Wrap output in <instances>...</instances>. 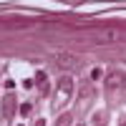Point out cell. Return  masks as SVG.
<instances>
[{
    "mask_svg": "<svg viewBox=\"0 0 126 126\" xmlns=\"http://www.w3.org/2000/svg\"><path fill=\"white\" fill-rule=\"evenodd\" d=\"M53 61L58 63L61 68H78V66H81V58H78V56H73V53H68V50H63V53H56V56H53Z\"/></svg>",
    "mask_w": 126,
    "mask_h": 126,
    "instance_id": "obj_1",
    "label": "cell"
},
{
    "mask_svg": "<svg viewBox=\"0 0 126 126\" xmlns=\"http://www.w3.org/2000/svg\"><path fill=\"white\" fill-rule=\"evenodd\" d=\"M98 43H111V40H126V33L124 30H103V33L96 35Z\"/></svg>",
    "mask_w": 126,
    "mask_h": 126,
    "instance_id": "obj_2",
    "label": "cell"
},
{
    "mask_svg": "<svg viewBox=\"0 0 126 126\" xmlns=\"http://www.w3.org/2000/svg\"><path fill=\"white\" fill-rule=\"evenodd\" d=\"M124 81H126V76H124V73H121V71H113V73H109V76H106L103 86H106V88H119Z\"/></svg>",
    "mask_w": 126,
    "mask_h": 126,
    "instance_id": "obj_3",
    "label": "cell"
},
{
    "mask_svg": "<svg viewBox=\"0 0 126 126\" xmlns=\"http://www.w3.org/2000/svg\"><path fill=\"white\" fill-rule=\"evenodd\" d=\"M13 113H15V96H13V93H8V96L3 98V116L10 119Z\"/></svg>",
    "mask_w": 126,
    "mask_h": 126,
    "instance_id": "obj_4",
    "label": "cell"
},
{
    "mask_svg": "<svg viewBox=\"0 0 126 126\" xmlns=\"http://www.w3.org/2000/svg\"><path fill=\"white\" fill-rule=\"evenodd\" d=\"M58 88H61V93H63V98L71 96V91H73V81H71L68 76H61V78H58Z\"/></svg>",
    "mask_w": 126,
    "mask_h": 126,
    "instance_id": "obj_5",
    "label": "cell"
},
{
    "mask_svg": "<svg viewBox=\"0 0 126 126\" xmlns=\"http://www.w3.org/2000/svg\"><path fill=\"white\" fill-rule=\"evenodd\" d=\"M56 126H71V113H63V116L56 121Z\"/></svg>",
    "mask_w": 126,
    "mask_h": 126,
    "instance_id": "obj_6",
    "label": "cell"
},
{
    "mask_svg": "<svg viewBox=\"0 0 126 126\" xmlns=\"http://www.w3.org/2000/svg\"><path fill=\"white\" fill-rule=\"evenodd\" d=\"M18 111L23 113V116H30V113H33V103H23V106H20Z\"/></svg>",
    "mask_w": 126,
    "mask_h": 126,
    "instance_id": "obj_7",
    "label": "cell"
},
{
    "mask_svg": "<svg viewBox=\"0 0 126 126\" xmlns=\"http://www.w3.org/2000/svg\"><path fill=\"white\" fill-rule=\"evenodd\" d=\"M35 81L40 83V86H43V83H48V78H46V73H43V71H38V73H35Z\"/></svg>",
    "mask_w": 126,
    "mask_h": 126,
    "instance_id": "obj_8",
    "label": "cell"
},
{
    "mask_svg": "<svg viewBox=\"0 0 126 126\" xmlns=\"http://www.w3.org/2000/svg\"><path fill=\"white\" fill-rule=\"evenodd\" d=\"M91 78H101V68H93L91 71Z\"/></svg>",
    "mask_w": 126,
    "mask_h": 126,
    "instance_id": "obj_9",
    "label": "cell"
},
{
    "mask_svg": "<svg viewBox=\"0 0 126 126\" xmlns=\"http://www.w3.org/2000/svg\"><path fill=\"white\" fill-rule=\"evenodd\" d=\"M101 119H103L101 113H96V119H93V121H96V126H101Z\"/></svg>",
    "mask_w": 126,
    "mask_h": 126,
    "instance_id": "obj_10",
    "label": "cell"
},
{
    "mask_svg": "<svg viewBox=\"0 0 126 126\" xmlns=\"http://www.w3.org/2000/svg\"><path fill=\"white\" fill-rule=\"evenodd\" d=\"M35 126H46V121H43V119H38V124H35Z\"/></svg>",
    "mask_w": 126,
    "mask_h": 126,
    "instance_id": "obj_11",
    "label": "cell"
},
{
    "mask_svg": "<svg viewBox=\"0 0 126 126\" xmlns=\"http://www.w3.org/2000/svg\"><path fill=\"white\" fill-rule=\"evenodd\" d=\"M81 126H83V124H81Z\"/></svg>",
    "mask_w": 126,
    "mask_h": 126,
    "instance_id": "obj_12",
    "label": "cell"
}]
</instances>
